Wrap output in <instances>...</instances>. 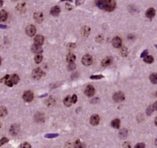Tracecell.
<instances>
[{"label":"cell","instance_id":"22","mask_svg":"<svg viewBox=\"0 0 157 148\" xmlns=\"http://www.w3.org/2000/svg\"><path fill=\"white\" fill-rule=\"evenodd\" d=\"M90 33V28L87 26H84L82 28V34L84 37H88Z\"/></svg>","mask_w":157,"mask_h":148},{"label":"cell","instance_id":"9","mask_svg":"<svg viewBox=\"0 0 157 148\" xmlns=\"http://www.w3.org/2000/svg\"><path fill=\"white\" fill-rule=\"evenodd\" d=\"M34 19L38 23H41L44 20V15L41 12H36L34 14Z\"/></svg>","mask_w":157,"mask_h":148},{"label":"cell","instance_id":"19","mask_svg":"<svg viewBox=\"0 0 157 148\" xmlns=\"http://www.w3.org/2000/svg\"><path fill=\"white\" fill-rule=\"evenodd\" d=\"M10 79L12 81L14 85L17 84L18 82L20 81V77H19V76L17 74H12L11 76H10Z\"/></svg>","mask_w":157,"mask_h":148},{"label":"cell","instance_id":"27","mask_svg":"<svg viewBox=\"0 0 157 148\" xmlns=\"http://www.w3.org/2000/svg\"><path fill=\"white\" fill-rule=\"evenodd\" d=\"M119 135H120V137L121 139H124V138H126V137L127 136L128 132H127V130H126V129H123L122 130H120Z\"/></svg>","mask_w":157,"mask_h":148},{"label":"cell","instance_id":"40","mask_svg":"<svg viewBox=\"0 0 157 148\" xmlns=\"http://www.w3.org/2000/svg\"><path fill=\"white\" fill-rule=\"evenodd\" d=\"M9 77H10V75H8V74H7V75H5L2 79H1V83H3V82H5L8 78H9Z\"/></svg>","mask_w":157,"mask_h":148},{"label":"cell","instance_id":"5","mask_svg":"<svg viewBox=\"0 0 157 148\" xmlns=\"http://www.w3.org/2000/svg\"><path fill=\"white\" fill-rule=\"evenodd\" d=\"M113 99L115 102H121V101L124 100L125 95L122 92H115L114 94Z\"/></svg>","mask_w":157,"mask_h":148},{"label":"cell","instance_id":"14","mask_svg":"<svg viewBox=\"0 0 157 148\" xmlns=\"http://www.w3.org/2000/svg\"><path fill=\"white\" fill-rule=\"evenodd\" d=\"M155 14H156V10H155V9L153 8V7L149 8V9L146 11V13H145L146 16H147V18H149V19H152V18L155 16Z\"/></svg>","mask_w":157,"mask_h":148},{"label":"cell","instance_id":"34","mask_svg":"<svg viewBox=\"0 0 157 148\" xmlns=\"http://www.w3.org/2000/svg\"><path fill=\"white\" fill-rule=\"evenodd\" d=\"M20 148H31V145H29V144H28V143H26V142H25V143H23V144H21L20 145Z\"/></svg>","mask_w":157,"mask_h":148},{"label":"cell","instance_id":"13","mask_svg":"<svg viewBox=\"0 0 157 148\" xmlns=\"http://www.w3.org/2000/svg\"><path fill=\"white\" fill-rule=\"evenodd\" d=\"M32 51L33 53H37V54H40L43 52V49L41 47V46L40 45H37V44H34L32 46Z\"/></svg>","mask_w":157,"mask_h":148},{"label":"cell","instance_id":"42","mask_svg":"<svg viewBox=\"0 0 157 148\" xmlns=\"http://www.w3.org/2000/svg\"><path fill=\"white\" fill-rule=\"evenodd\" d=\"M153 106H154V108H155V109L157 110V101L156 102H155L154 103H153Z\"/></svg>","mask_w":157,"mask_h":148},{"label":"cell","instance_id":"26","mask_svg":"<svg viewBox=\"0 0 157 148\" xmlns=\"http://www.w3.org/2000/svg\"><path fill=\"white\" fill-rule=\"evenodd\" d=\"M153 60H154V59H153V57L152 56H147V57H144V61L145 63H148V64L152 63L153 62Z\"/></svg>","mask_w":157,"mask_h":148},{"label":"cell","instance_id":"2","mask_svg":"<svg viewBox=\"0 0 157 148\" xmlns=\"http://www.w3.org/2000/svg\"><path fill=\"white\" fill-rule=\"evenodd\" d=\"M105 10L107 11H112L116 7V2L114 0H105Z\"/></svg>","mask_w":157,"mask_h":148},{"label":"cell","instance_id":"37","mask_svg":"<svg viewBox=\"0 0 157 148\" xmlns=\"http://www.w3.org/2000/svg\"><path fill=\"white\" fill-rule=\"evenodd\" d=\"M135 148H145V145L144 143H138L135 146Z\"/></svg>","mask_w":157,"mask_h":148},{"label":"cell","instance_id":"28","mask_svg":"<svg viewBox=\"0 0 157 148\" xmlns=\"http://www.w3.org/2000/svg\"><path fill=\"white\" fill-rule=\"evenodd\" d=\"M43 60V56L40 54H38L35 57V62L36 63H40Z\"/></svg>","mask_w":157,"mask_h":148},{"label":"cell","instance_id":"30","mask_svg":"<svg viewBox=\"0 0 157 148\" xmlns=\"http://www.w3.org/2000/svg\"><path fill=\"white\" fill-rule=\"evenodd\" d=\"M59 135L58 133H50V134H46L44 136L45 138H47V139H53V138H56L58 137Z\"/></svg>","mask_w":157,"mask_h":148},{"label":"cell","instance_id":"50","mask_svg":"<svg viewBox=\"0 0 157 148\" xmlns=\"http://www.w3.org/2000/svg\"><path fill=\"white\" fill-rule=\"evenodd\" d=\"M156 48H157V45H156Z\"/></svg>","mask_w":157,"mask_h":148},{"label":"cell","instance_id":"41","mask_svg":"<svg viewBox=\"0 0 157 148\" xmlns=\"http://www.w3.org/2000/svg\"><path fill=\"white\" fill-rule=\"evenodd\" d=\"M83 2H84V0H76V5H80V4H82Z\"/></svg>","mask_w":157,"mask_h":148},{"label":"cell","instance_id":"20","mask_svg":"<svg viewBox=\"0 0 157 148\" xmlns=\"http://www.w3.org/2000/svg\"><path fill=\"white\" fill-rule=\"evenodd\" d=\"M64 103L66 106H70L71 104L73 103V101H72V97H70V96H67L64 100Z\"/></svg>","mask_w":157,"mask_h":148},{"label":"cell","instance_id":"16","mask_svg":"<svg viewBox=\"0 0 157 148\" xmlns=\"http://www.w3.org/2000/svg\"><path fill=\"white\" fill-rule=\"evenodd\" d=\"M44 41V38L41 35H37L35 37V43L37 45H40V46L43 45Z\"/></svg>","mask_w":157,"mask_h":148},{"label":"cell","instance_id":"7","mask_svg":"<svg viewBox=\"0 0 157 148\" xmlns=\"http://www.w3.org/2000/svg\"><path fill=\"white\" fill-rule=\"evenodd\" d=\"M94 93H95V89H94V88L93 86L89 85L85 89V94L88 97H92V96H94Z\"/></svg>","mask_w":157,"mask_h":148},{"label":"cell","instance_id":"38","mask_svg":"<svg viewBox=\"0 0 157 148\" xmlns=\"http://www.w3.org/2000/svg\"><path fill=\"white\" fill-rule=\"evenodd\" d=\"M72 101H73V103H76L77 102V95H73L72 96Z\"/></svg>","mask_w":157,"mask_h":148},{"label":"cell","instance_id":"11","mask_svg":"<svg viewBox=\"0 0 157 148\" xmlns=\"http://www.w3.org/2000/svg\"><path fill=\"white\" fill-rule=\"evenodd\" d=\"M90 122H91V124H92L93 126L97 125L99 124V122H100V117H99V115H93L91 117Z\"/></svg>","mask_w":157,"mask_h":148},{"label":"cell","instance_id":"43","mask_svg":"<svg viewBox=\"0 0 157 148\" xmlns=\"http://www.w3.org/2000/svg\"><path fill=\"white\" fill-rule=\"evenodd\" d=\"M68 46H70V47H73V48H74V47H76V45H75V44H71V43H70V44L68 45Z\"/></svg>","mask_w":157,"mask_h":148},{"label":"cell","instance_id":"25","mask_svg":"<svg viewBox=\"0 0 157 148\" xmlns=\"http://www.w3.org/2000/svg\"><path fill=\"white\" fill-rule=\"evenodd\" d=\"M154 109H155V108H154V106L153 105H150V106H149L148 107H147V110H146V113H147V115H151V114L153 112V111H154Z\"/></svg>","mask_w":157,"mask_h":148},{"label":"cell","instance_id":"32","mask_svg":"<svg viewBox=\"0 0 157 148\" xmlns=\"http://www.w3.org/2000/svg\"><path fill=\"white\" fill-rule=\"evenodd\" d=\"M67 68H68V70L73 71V70H74L76 69V64L74 63V62L73 63H70L68 66H67Z\"/></svg>","mask_w":157,"mask_h":148},{"label":"cell","instance_id":"10","mask_svg":"<svg viewBox=\"0 0 157 148\" xmlns=\"http://www.w3.org/2000/svg\"><path fill=\"white\" fill-rule=\"evenodd\" d=\"M20 131V127L19 125L17 124H13L11 127V129L9 130L10 133L12 135V136H17L18 134Z\"/></svg>","mask_w":157,"mask_h":148},{"label":"cell","instance_id":"12","mask_svg":"<svg viewBox=\"0 0 157 148\" xmlns=\"http://www.w3.org/2000/svg\"><path fill=\"white\" fill-rule=\"evenodd\" d=\"M61 12V7L59 6H54L50 10V14L53 16H57Z\"/></svg>","mask_w":157,"mask_h":148},{"label":"cell","instance_id":"33","mask_svg":"<svg viewBox=\"0 0 157 148\" xmlns=\"http://www.w3.org/2000/svg\"><path fill=\"white\" fill-rule=\"evenodd\" d=\"M120 51H121V54H122L123 56L126 57V56L127 55V49H126V47H122V48H121V50H120Z\"/></svg>","mask_w":157,"mask_h":148},{"label":"cell","instance_id":"24","mask_svg":"<svg viewBox=\"0 0 157 148\" xmlns=\"http://www.w3.org/2000/svg\"><path fill=\"white\" fill-rule=\"evenodd\" d=\"M150 80L152 83L156 84L157 83V73H153L150 76Z\"/></svg>","mask_w":157,"mask_h":148},{"label":"cell","instance_id":"23","mask_svg":"<svg viewBox=\"0 0 157 148\" xmlns=\"http://www.w3.org/2000/svg\"><path fill=\"white\" fill-rule=\"evenodd\" d=\"M76 60V56L73 54H69L67 56V63H73Z\"/></svg>","mask_w":157,"mask_h":148},{"label":"cell","instance_id":"44","mask_svg":"<svg viewBox=\"0 0 157 148\" xmlns=\"http://www.w3.org/2000/svg\"><path fill=\"white\" fill-rule=\"evenodd\" d=\"M1 28H7V25H1Z\"/></svg>","mask_w":157,"mask_h":148},{"label":"cell","instance_id":"48","mask_svg":"<svg viewBox=\"0 0 157 148\" xmlns=\"http://www.w3.org/2000/svg\"><path fill=\"white\" fill-rule=\"evenodd\" d=\"M2 3H3V2H2V0H1V7H2V4H3Z\"/></svg>","mask_w":157,"mask_h":148},{"label":"cell","instance_id":"17","mask_svg":"<svg viewBox=\"0 0 157 148\" xmlns=\"http://www.w3.org/2000/svg\"><path fill=\"white\" fill-rule=\"evenodd\" d=\"M96 5L101 10H105V0H97L96 1Z\"/></svg>","mask_w":157,"mask_h":148},{"label":"cell","instance_id":"46","mask_svg":"<svg viewBox=\"0 0 157 148\" xmlns=\"http://www.w3.org/2000/svg\"><path fill=\"white\" fill-rule=\"evenodd\" d=\"M70 1V2H72V1H73L72 0H61V1Z\"/></svg>","mask_w":157,"mask_h":148},{"label":"cell","instance_id":"49","mask_svg":"<svg viewBox=\"0 0 157 148\" xmlns=\"http://www.w3.org/2000/svg\"><path fill=\"white\" fill-rule=\"evenodd\" d=\"M156 97H157V92H156Z\"/></svg>","mask_w":157,"mask_h":148},{"label":"cell","instance_id":"4","mask_svg":"<svg viewBox=\"0 0 157 148\" xmlns=\"http://www.w3.org/2000/svg\"><path fill=\"white\" fill-rule=\"evenodd\" d=\"M23 98L26 102H31L34 99V94L31 91H26L23 95Z\"/></svg>","mask_w":157,"mask_h":148},{"label":"cell","instance_id":"3","mask_svg":"<svg viewBox=\"0 0 157 148\" xmlns=\"http://www.w3.org/2000/svg\"><path fill=\"white\" fill-rule=\"evenodd\" d=\"M82 63L85 66H90L93 63V58L90 54H85L82 59Z\"/></svg>","mask_w":157,"mask_h":148},{"label":"cell","instance_id":"45","mask_svg":"<svg viewBox=\"0 0 157 148\" xmlns=\"http://www.w3.org/2000/svg\"><path fill=\"white\" fill-rule=\"evenodd\" d=\"M155 124H156V126L157 127V117L156 118V119H155Z\"/></svg>","mask_w":157,"mask_h":148},{"label":"cell","instance_id":"15","mask_svg":"<svg viewBox=\"0 0 157 148\" xmlns=\"http://www.w3.org/2000/svg\"><path fill=\"white\" fill-rule=\"evenodd\" d=\"M111 63H112V58H111V57H106L105 59L103 60V61H102V66L103 67H107L109 65H111Z\"/></svg>","mask_w":157,"mask_h":148},{"label":"cell","instance_id":"6","mask_svg":"<svg viewBox=\"0 0 157 148\" xmlns=\"http://www.w3.org/2000/svg\"><path fill=\"white\" fill-rule=\"evenodd\" d=\"M26 33L27 34V35H29V37H33L35 33H36V28L34 25H28L26 28Z\"/></svg>","mask_w":157,"mask_h":148},{"label":"cell","instance_id":"31","mask_svg":"<svg viewBox=\"0 0 157 148\" xmlns=\"http://www.w3.org/2000/svg\"><path fill=\"white\" fill-rule=\"evenodd\" d=\"M103 77H104V76H103V75H102V74L92 75V76H91V77H90V78H91V79H92V80H100V79H102V78H103Z\"/></svg>","mask_w":157,"mask_h":148},{"label":"cell","instance_id":"47","mask_svg":"<svg viewBox=\"0 0 157 148\" xmlns=\"http://www.w3.org/2000/svg\"><path fill=\"white\" fill-rule=\"evenodd\" d=\"M155 145H156V146H157V139H156V141H155Z\"/></svg>","mask_w":157,"mask_h":148},{"label":"cell","instance_id":"35","mask_svg":"<svg viewBox=\"0 0 157 148\" xmlns=\"http://www.w3.org/2000/svg\"><path fill=\"white\" fill-rule=\"evenodd\" d=\"M82 144H81V142H80V141L79 140H77L76 142H75V144H74V147L75 148H83V147H82Z\"/></svg>","mask_w":157,"mask_h":148},{"label":"cell","instance_id":"36","mask_svg":"<svg viewBox=\"0 0 157 148\" xmlns=\"http://www.w3.org/2000/svg\"><path fill=\"white\" fill-rule=\"evenodd\" d=\"M8 141H9V140H8V139H7V138H3V139H1V142H0V145L2 146V145H5V144L7 143Z\"/></svg>","mask_w":157,"mask_h":148},{"label":"cell","instance_id":"39","mask_svg":"<svg viewBox=\"0 0 157 148\" xmlns=\"http://www.w3.org/2000/svg\"><path fill=\"white\" fill-rule=\"evenodd\" d=\"M147 54H148V51H147V50H144V51H143V53L141 54V57H147Z\"/></svg>","mask_w":157,"mask_h":148},{"label":"cell","instance_id":"8","mask_svg":"<svg viewBox=\"0 0 157 148\" xmlns=\"http://www.w3.org/2000/svg\"><path fill=\"white\" fill-rule=\"evenodd\" d=\"M111 44L114 48H120L122 45V40L119 37H115L111 41Z\"/></svg>","mask_w":157,"mask_h":148},{"label":"cell","instance_id":"18","mask_svg":"<svg viewBox=\"0 0 157 148\" xmlns=\"http://www.w3.org/2000/svg\"><path fill=\"white\" fill-rule=\"evenodd\" d=\"M111 125L112 127H114L115 129H118L120 126V121L119 119H114L111 122Z\"/></svg>","mask_w":157,"mask_h":148},{"label":"cell","instance_id":"21","mask_svg":"<svg viewBox=\"0 0 157 148\" xmlns=\"http://www.w3.org/2000/svg\"><path fill=\"white\" fill-rule=\"evenodd\" d=\"M8 18V14L6 13L5 10H1V12H0V20L2 22H4Z\"/></svg>","mask_w":157,"mask_h":148},{"label":"cell","instance_id":"1","mask_svg":"<svg viewBox=\"0 0 157 148\" xmlns=\"http://www.w3.org/2000/svg\"><path fill=\"white\" fill-rule=\"evenodd\" d=\"M32 77L35 80H39V79H41L44 76V72L41 70V69L36 68V69H35L32 71Z\"/></svg>","mask_w":157,"mask_h":148},{"label":"cell","instance_id":"29","mask_svg":"<svg viewBox=\"0 0 157 148\" xmlns=\"http://www.w3.org/2000/svg\"><path fill=\"white\" fill-rule=\"evenodd\" d=\"M7 113H8V112H7L6 108L4 107V106H1V111H0L1 117H5L7 115Z\"/></svg>","mask_w":157,"mask_h":148}]
</instances>
